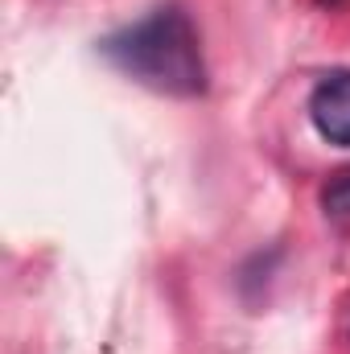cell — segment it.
Wrapping results in <instances>:
<instances>
[{
  "mask_svg": "<svg viewBox=\"0 0 350 354\" xmlns=\"http://www.w3.org/2000/svg\"><path fill=\"white\" fill-rule=\"evenodd\" d=\"M99 54L120 75H128L132 83L157 95H174V99L206 95V62H202L198 33L190 17L174 4L153 8L145 21L103 37Z\"/></svg>",
  "mask_w": 350,
  "mask_h": 354,
  "instance_id": "obj_1",
  "label": "cell"
},
{
  "mask_svg": "<svg viewBox=\"0 0 350 354\" xmlns=\"http://www.w3.org/2000/svg\"><path fill=\"white\" fill-rule=\"evenodd\" d=\"M309 120H313L322 140L350 149V71H334L313 87Z\"/></svg>",
  "mask_w": 350,
  "mask_h": 354,
  "instance_id": "obj_2",
  "label": "cell"
},
{
  "mask_svg": "<svg viewBox=\"0 0 350 354\" xmlns=\"http://www.w3.org/2000/svg\"><path fill=\"white\" fill-rule=\"evenodd\" d=\"M322 210H326L330 218H350V169L326 181V189H322Z\"/></svg>",
  "mask_w": 350,
  "mask_h": 354,
  "instance_id": "obj_3",
  "label": "cell"
}]
</instances>
